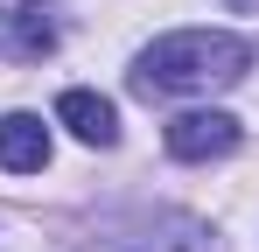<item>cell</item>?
<instances>
[{
	"label": "cell",
	"mask_w": 259,
	"mask_h": 252,
	"mask_svg": "<svg viewBox=\"0 0 259 252\" xmlns=\"http://www.w3.org/2000/svg\"><path fill=\"white\" fill-rule=\"evenodd\" d=\"M245 63H252V49L238 35L182 28V35H161L133 63V91H140V98H210V91L245 77Z\"/></svg>",
	"instance_id": "cell-1"
},
{
	"label": "cell",
	"mask_w": 259,
	"mask_h": 252,
	"mask_svg": "<svg viewBox=\"0 0 259 252\" xmlns=\"http://www.w3.org/2000/svg\"><path fill=\"white\" fill-rule=\"evenodd\" d=\"M112 252H210V224H196L182 210H154V217L126 224L112 238Z\"/></svg>",
	"instance_id": "cell-2"
},
{
	"label": "cell",
	"mask_w": 259,
	"mask_h": 252,
	"mask_svg": "<svg viewBox=\"0 0 259 252\" xmlns=\"http://www.w3.org/2000/svg\"><path fill=\"white\" fill-rule=\"evenodd\" d=\"M238 147V119L231 112H182L168 119V154L175 161H217Z\"/></svg>",
	"instance_id": "cell-3"
},
{
	"label": "cell",
	"mask_w": 259,
	"mask_h": 252,
	"mask_svg": "<svg viewBox=\"0 0 259 252\" xmlns=\"http://www.w3.org/2000/svg\"><path fill=\"white\" fill-rule=\"evenodd\" d=\"M49 49H56V21L35 0L28 7H0V56L7 63H42Z\"/></svg>",
	"instance_id": "cell-4"
},
{
	"label": "cell",
	"mask_w": 259,
	"mask_h": 252,
	"mask_svg": "<svg viewBox=\"0 0 259 252\" xmlns=\"http://www.w3.org/2000/svg\"><path fill=\"white\" fill-rule=\"evenodd\" d=\"M0 168H7V175L49 168V126L35 119V112H7V119H0Z\"/></svg>",
	"instance_id": "cell-5"
},
{
	"label": "cell",
	"mask_w": 259,
	"mask_h": 252,
	"mask_svg": "<svg viewBox=\"0 0 259 252\" xmlns=\"http://www.w3.org/2000/svg\"><path fill=\"white\" fill-rule=\"evenodd\" d=\"M56 119L70 126L84 147H112V140H119V112H112V98H98V91H63V98H56Z\"/></svg>",
	"instance_id": "cell-6"
},
{
	"label": "cell",
	"mask_w": 259,
	"mask_h": 252,
	"mask_svg": "<svg viewBox=\"0 0 259 252\" xmlns=\"http://www.w3.org/2000/svg\"><path fill=\"white\" fill-rule=\"evenodd\" d=\"M224 7H231V14H259V0H224Z\"/></svg>",
	"instance_id": "cell-7"
}]
</instances>
